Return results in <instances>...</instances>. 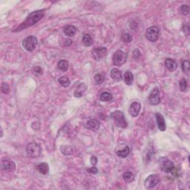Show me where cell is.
<instances>
[{
    "instance_id": "cell-1",
    "label": "cell",
    "mask_w": 190,
    "mask_h": 190,
    "mask_svg": "<svg viewBox=\"0 0 190 190\" xmlns=\"http://www.w3.org/2000/svg\"><path fill=\"white\" fill-rule=\"evenodd\" d=\"M45 10H37V11L32 12L31 13L28 15L26 18L25 20L22 23L20 24V25L18 26L16 29L13 31H22L24 29L27 28L31 27V26L34 25L36 23H37L43 17L45 13Z\"/></svg>"
},
{
    "instance_id": "cell-2",
    "label": "cell",
    "mask_w": 190,
    "mask_h": 190,
    "mask_svg": "<svg viewBox=\"0 0 190 190\" xmlns=\"http://www.w3.org/2000/svg\"><path fill=\"white\" fill-rule=\"evenodd\" d=\"M111 117L114 120V124L119 128L121 129H125L127 127L128 123L126 120L124 114L121 111H114V112L111 113Z\"/></svg>"
},
{
    "instance_id": "cell-3",
    "label": "cell",
    "mask_w": 190,
    "mask_h": 190,
    "mask_svg": "<svg viewBox=\"0 0 190 190\" xmlns=\"http://www.w3.org/2000/svg\"><path fill=\"white\" fill-rule=\"evenodd\" d=\"M41 147L37 143H31L26 146V152L30 157L37 158L41 154Z\"/></svg>"
},
{
    "instance_id": "cell-4",
    "label": "cell",
    "mask_w": 190,
    "mask_h": 190,
    "mask_svg": "<svg viewBox=\"0 0 190 190\" xmlns=\"http://www.w3.org/2000/svg\"><path fill=\"white\" fill-rule=\"evenodd\" d=\"M159 166L160 169L166 173H171L174 171V164L169 159L162 157L159 159Z\"/></svg>"
},
{
    "instance_id": "cell-5",
    "label": "cell",
    "mask_w": 190,
    "mask_h": 190,
    "mask_svg": "<svg viewBox=\"0 0 190 190\" xmlns=\"http://www.w3.org/2000/svg\"><path fill=\"white\" fill-rule=\"evenodd\" d=\"M37 39L34 36H29L22 41V46L28 51H32L37 45Z\"/></svg>"
},
{
    "instance_id": "cell-6",
    "label": "cell",
    "mask_w": 190,
    "mask_h": 190,
    "mask_svg": "<svg viewBox=\"0 0 190 190\" xmlns=\"http://www.w3.org/2000/svg\"><path fill=\"white\" fill-rule=\"evenodd\" d=\"M127 59V55L123 51L118 50L114 53L113 56V63L115 66H121L124 64Z\"/></svg>"
},
{
    "instance_id": "cell-7",
    "label": "cell",
    "mask_w": 190,
    "mask_h": 190,
    "mask_svg": "<svg viewBox=\"0 0 190 190\" xmlns=\"http://www.w3.org/2000/svg\"><path fill=\"white\" fill-rule=\"evenodd\" d=\"M159 32V28L157 26H152L146 30V37L149 41L154 42L158 39Z\"/></svg>"
},
{
    "instance_id": "cell-8",
    "label": "cell",
    "mask_w": 190,
    "mask_h": 190,
    "mask_svg": "<svg viewBox=\"0 0 190 190\" xmlns=\"http://www.w3.org/2000/svg\"><path fill=\"white\" fill-rule=\"evenodd\" d=\"M148 100H149V103H150V105H152V106H157V105L160 104V91H159L158 88L156 87L153 89L149 97H148Z\"/></svg>"
},
{
    "instance_id": "cell-9",
    "label": "cell",
    "mask_w": 190,
    "mask_h": 190,
    "mask_svg": "<svg viewBox=\"0 0 190 190\" xmlns=\"http://www.w3.org/2000/svg\"><path fill=\"white\" fill-rule=\"evenodd\" d=\"M160 182V177L157 174H151L145 180L144 185L147 189H152L155 187Z\"/></svg>"
},
{
    "instance_id": "cell-10",
    "label": "cell",
    "mask_w": 190,
    "mask_h": 190,
    "mask_svg": "<svg viewBox=\"0 0 190 190\" xmlns=\"http://www.w3.org/2000/svg\"><path fill=\"white\" fill-rule=\"evenodd\" d=\"M92 57L97 61H99L103 57H105L107 54V49L105 47H98L95 48L92 50Z\"/></svg>"
},
{
    "instance_id": "cell-11",
    "label": "cell",
    "mask_w": 190,
    "mask_h": 190,
    "mask_svg": "<svg viewBox=\"0 0 190 190\" xmlns=\"http://www.w3.org/2000/svg\"><path fill=\"white\" fill-rule=\"evenodd\" d=\"M1 168L4 171H13L16 169V165L14 162L9 160L8 158H2L1 161Z\"/></svg>"
},
{
    "instance_id": "cell-12",
    "label": "cell",
    "mask_w": 190,
    "mask_h": 190,
    "mask_svg": "<svg viewBox=\"0 0 190 190\" xmlns=\"http://www.w3.org/2000/svg\"><path fill=\"white\" fill-rule=\"evenodd\" d=\"M140 109H141V105H140V103L137 101L133 102L130 105V106H129V113L132 117H136L137 116H138Z\"/></svg>"
},
{
    "instance_id": "cell-13",
    "label": "cell",
    "mask_w": 190,
    "mask_h": 190,
    "mask_svg": "<svg viewBox=\"0 0 190 190\" xmlns=\"http://www.w3.org/2000/svg\"><path fill=\"white\" fill-rule=\"evenodd\" d=\"M155 117H156V121H157V127H158L159 130L161 131V132H164L166 130V123H165L164 117H163L160 113H156L155 114Z\"/></svg>"
},
{
    "instance_id": "cell-14",
    "label": "cell",
    "mask_w": 190,
    "mask_h": 190,
    "mask_svg": "<svg viewBox=\"0 0 190 190\" xmlns=\"http://www.w3.org/2000/svg\"><path fill=\"white\" fill-rule=\"evenodd\" d=\"M100 123L96 119H92L89 120V121L86 123V128L89 130L92 131V132H97L99 129H100Z\"/></svg>"
},
{
    "instance_id": "cell-15",
    "label": "cell",
    "mask_w": 190,
    "mask_h": 190,
    "mask_svg": "<svg viewBox=\"0 0 190 190\" xmlns=\"http://www.w3.org/2000/svg\"><path fill=\"white\" fill-rule=\"evenodd\" d=\"M86 89H87V86L85 83H80L77 88L76 89V90L75 91V93H74V95L76 97H81L83 96L84 92H86Z\"/></svg>"
},
{
    "instance_id": "cell-16",
    "label": "cell",
    "mask_w": 190,
    "mask_h": 190,
    "mask_svg": "<svg viewBox=\"0 0 190 190\" xmlns=\"http://www.w3.org/2000/svg\"><path fill=\"white\" fill-rule=\"evenodd\" d=\"M165 65H166V67L167 68L169 72H174V71L177 69V64L174 60H171V59H166V62H165Z\"/></svg>"
},
{
    "instance_id": "cell-17",
    "label": "cell",
    "mask_w": 190,
    "mask_h": 190,
    "mask_svg": "<svg viewBox=\"0 0 190 190\" xmlns=\"http://www.w3.org/2000/svg\"><path fill=\"white\" fill-rule=\"evenodd\" d=\"M111 77L116 82H120L122 80V73L119 69H112L110 73Z\"/></svg>"
},
{
    "instance_id": "cell-18",
    "label": "cell",
    "mask_w": 190,
    "mask_h": 190,
    "mask_svg": "<svg viewBox=\"0 0 190 190\" xmlns=\"http://www.w3.org/2000/svg\"><path fill=\"white\" fill-rule=\"evenodd\" d=\"M64 34L68 37L75 36L77 33V28L74 25H67L64 28Z\"/></svg>"
},
{
    "instance_id": "cell-19",
    "label": "cell",
    "mask_w": 190,
    "mask_h": 190,
    "mask_svg": "<svg viewBox=\"0 0 190 190\" xmlns=\"http://www.w3.org/2000/svg\"><path fill=\"white\" fill-rule=\"evenodd\" d=\"M37 169L39 173L42 174H46L49 171V166L47 163H42L37 166Z\"/></svg>"
},
{
    "instance_id": "cell-20",
    "label": "cell",
    "mask_w": 190,
    "mask_h": 190,
    "mask_svg": "<svg viewBox=\"0 0 190 190\" xmlns=\"http://www.w3.org/2000/svg\"><path fill=\"white\" fill-rule=\"evenodd\" d=\"M123 80H124V83H126L127 86H131V85L133 83L134 80V77L132 72H129V71H127V72L125 73L124 77H123Z\"/></svg>"
},
{
    "instance_id": "cell-21",
    "label": "cell",
    "mask_w": 190,
    "mask_h": 190,
    "mask_svg": "<svg viewBox=\"0 0 190 190\" xmlns=\"http://www.w3.org/2000/svg\"><path fill=\"white\" fill-rule=\"evenodd\" d=\"M83 43L85 46L89 47V46H91L93 44V39L89 34H85L83 36Z\"/></svg>"
},
{
    "instance_id": "cell-22",
    "label": "cell",
    "mask_w": 190,
    "mask_h": 190,
    "mask_svg": "<svg viewBox=\"0 0 190 190\" xmlns=\"http://www.w3.org/2000/svg\"><path fill=\"white\" fill-rule=\"evenodd\" d=\"M129 153H130V149H129V146H126L121 150L117 151V154L118 157H121V158H125V157H126L129 155Z\"/></svg>"
},
{
    "instance_id": "cell-23",
    "label": "cell",
    "mask_w": 190,
    "mask_h": 190,
    "mask_svg": "<svg viewBox=\"0 0 190 190\" xmlns=\"http://www.w3.org/2000/svg\"><path fill=\"white\" fill-rule=\"evenodd\" d=\"M112 98H113V97H112V94L107 92H103L100 96V100L103 102H109L110 100H112Z\"/></svg>"
},
{
    "instance_id": "cell-24",
    "label": "cell",
    "mask_w": 190,
    "mask_h": 190,
    "mask_svg": "<svg viewBox=\"0 0 190 190\" xmlns=\"http://www.w3.org/2000/svg\"><path fill=\"white\" fill-rule=\"evenodd\" d=\"M123 177L125 181L128 182V183H130V182H132L134 179V175L132 171H126V172L123 173Z\"/></svg>"
},
{
    "instance_id": "cell-25",
    "label": "cell",
    "mask_w": 190,
    "mask_h": 190,
    "mask_svg": "<svg viewBox=\"0 0 190 190\" xmlns=\"http://www.w3.org/2000/svg\"><path fill=\"white\" fill-rule=\"evenodd\" d=\"M57 67H58V69L60 70L63 71V72H66L68 70V69H69V63L66 60H62L58 63Z\"/></svg>"
},
{
    "instance_id": "cell-26",
    "label": "cell",
    "mask_w": 190,
    "mask_h": 190,
    "mask_svg": "<svg viewBox=\"0 0 190 190\" xmlns=\"http://www.w3.org/2000/svg\"><path fill=\"white\" fill-rule=\"evenodd\" d=\"M58 82L59 83L63 86V87H65V88L69 87V86H70V83H71L70 80H69V77H61L60 79H59Z\"/></svg>"
},
{
    "instance_id": "cell-27",
    "label": "cell",
    "mask_w": 190,
    "mask_h": 190,
    "mask_svg": "<svg viewBox=\"0 0 190 190\" xmlns=\"http://www.w3.org/2000/svg\"><path fill=\"white\" fill-rule=\"evenodd\" d=\"M61 152L65 155H71L73 154L74 149L70 146H61Z\"/></svg>"
},
{
    "instance_id": "cell-28",
    "label": "cell",
    "mask_w": 190,
    "mask_h": 190,
    "mask_svg": "<svg viewBox=\"0 0 190 190\" xmlns=\"http://www.w3.org/2000/svg\"><path fill=\"white\" fill-rule=\"evenodd\" d=\"M95 80L97 84H103L105 81V76L103 74H97L95 76Z\"/></svg>"
},
{
    "instance_id": "cell-29",
    "label": "cell",
    "mask_w": 190,
    "mask_h": 190,
    "mask_svg": "<svg viewBox=\"0 0 190 190\" xmlns=\"http://www.w3.org/2000/svg\"><path fill=\"white\" fill-rule=\"evenodd\" d=\"M180 13L183 15H188L189 13L190 9H189V6L188 4H182L180 6Z\"/></svg>"
},
{
    "instance_id": "cell-30",
    "label": "cell",
    "mask_w": 190,
    "mask_h": 190,
    "mask_svg": "<svg viewBox=\"0 0 190 190\" xmlns=\"http://www.w3.org/2000/svg\"><path fill=\"white\" fill-rule=\"evenodd\" d=\"M189 66L190 63L188 60H183L181 63V69L182 71L185 73H188L189 71Z\"/></svg>"
},
{
    "instance_id": "cell-31",
    "label": "cell",
    "mask_w": 190,
    "mask_h": 190,
    "mask_svg": "<svg viewBox=\"0 0 190 190\" xmlns=\"http://www.w3.org/2000/svg\"><path fill=\"white\" fill-rule=\"evenodd\" d=\"M179 87H180L181 92H185L186 90V89H187V82L184 78L180 80V83H179Z\"/></svg>"
},
{
    "instance_id": "cell-32",
    "label": "cell",
    "mask_w": 190,
    "mask_h": 190,
    "mask_svg": "<svg viewBox=\"0 0 190 190\" xmlns=\"http://www.w3.org/2000/svg\"><path fill=\"white\" fill-rule=\"evenodd\" d=\"M121 39L124 42H131L132 41V36L129 34L126 33L122 35Z\"/></svg>"
},
{
    "instance_id": "cell-33",
    "label": "cell",
    "mask_w": 190,
    "mask_h": 190,
    "mask_svg": "<svg viewBox=\"0 0 190 190\" xmlns=\"http://www.w3.org/2000/svg\"><path fill=\"white\" fill-rule=\"evenodd\" d=\"M1 92H2L4 94H5V95H8L9 92H10V87H9L7 83H2V84H1Z\"/></svg>"
},
{
    "instance_id": "cell-34",
    "label": "cell",
    "mask_w": 190,
    "mask_h": 190,
    "mask_svg": "<svg viewBox=\"0 0 190 190\" xmlns=\"http://www.w3.org/2000/svg\"><path fill=\"white\" fill-rule=\"evenodd\" d=\"M182 30H183V32L186 35L187 37L189 36V23H186L184 24L183 23V26H182Z\"/></svg>"
},
{
    "instance_id": "cell-35",
    "label": "cell",
    "mask_w": 190,
    "mask_h": 190,
    "mask_svg": "<svg viewBox=\"0 0 190 190\" xmlns=\"http://www.w3.org/2000/svg\"><path fill=\"white\" fill-rule=\"evenodd\" d=\"M33 72L35 74V75H42L43 69H42L40 66H34L33 69Z\"/></svg>"
},
{
    "instance_id": "cell-36",
    "label": "cell",
    "mask_w": 190,
    "mask_h": 190,
    "mask_svg": "<svg viewBox=\"0 0 190 190\" xmlns=\"http://www.w3.org/2000/svg\"><path fill=\"white\" fill-rule=\"evenodd\" d=\"M133 54L134 58L137 60V59H138L139 57H140L141 54H140V51H139V49H135V50H134L133 54Z\"/></svg>"
},
{
    "instance_id": "cell-37",
    "label": "cell",
    "mask_w": 190,
    "mask_h": 190,
    "mask_svg": "<svg viewBox=\"0 0 190 190\" xmlns=\"http://www.w3.org/2000/svg\"><path fill=\"white\" fill-rule=\"evenodd\" d=\"M87 171L89 173H92V174H97L98 172V169H97V168L96 166H92L90 169H88Z\"/></svg>"
},
{
    "instance_id": "cell-38",
    "label": "cell",
    "mask_w": 190,
    "mask_h": 190,
    "mask_svg": "<svg viewBox=\"0 0 190 190\" xmlns=\"http://www.w3.org/2000/svg\"><path fill=\"white\" fill-rule=\"evenodd\" d=\"M91 163H92V165L93 166H96V165L97 163V157H95V156H92L91 157Z\"/></svg>"
},
{
    "instance_id": "cell-39",
    "label": "cell",
    "mask_w": 190,
    "mask_h": 190,
    "mask_svg": "<svg viewBox=\"0 0 190 190\" xmlns=\"http://www.w3.org/2000/svg\"><path fill=\"white\" fill-rule=\"evenodd\" d=\"M137 26H138V24H137V22H136L135 21H132V22H131L130 28L132 29V30H136Z\"/></svg>"
},
{
    "instance_id": "cell-40",
    "label": "cell",
    "mask_w": 190,
    "mask_h": 190,
    "mask_svg": "<svg viewBox=\"0 0 190 190\" xmlns=\"http://www.w3.org/2000/svg\"><path fill=\"white\" fill-rule=\"evenodd\" d=\"M66 42H65V45H66V46H69V45H70L72 43V40L69 39H66Z\"/></svg>"
}]
</instances>
